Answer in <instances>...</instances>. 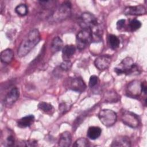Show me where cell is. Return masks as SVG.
<instances>
[{"label": "cell", "mask_w": 147, "mask_h": 147, "mask_svg": "<svg viewBox=\"0 0 147 147\" xmlns=\"http://www.w3.org/2000/svg\"><path fill=\"white\" fill-rule=\"evenodd\" d=\"M19 96V90L17 87L13 88L6 95L4 99V104L8 107L11 106L18 99Z\"/></svg>", "instance_id": "cell-10"}, {"label": "cell", "mask_w": 147, "mask_h": 147, "mask_svg": "<svg viewBox=\"0 0 147 147\" xmlns=\"http://www.w3.org/2000/svg\"><path fill=\"white\" fill-rule=\"evenodd\" d=\"M92 34L90 28H82L76 36L77 47L79 49H83L92 40Z\"/></svg>", "instance_id": "cell-3"}, {"label": "cell", "mask_w": 147, "mask_h": 147, "mask_svg": "<svg viewBox=\"0 0 147 147\" xmlns=\"http://www.w3.org/2000/svg\"><path fill=\"white\" fill-rule=\"evenodd\" d=\"M89 145V141L86 138H80L78 139L73 145L74 146L76 147H85L88 146Z\"/></svg>", "instance_id": "cell-26"}, {"label": "cell", "mask_w": 147, "mask_h": 147, "mask_svg": "<svg viewBox=\"0 0 147 147\" xmlns=\"http://www.w3.org/2000/svg\"><path fill=\"white\" fill-rule=\"evenodd\" d=\"M72 67V63L69 60H64L60 64V68L65 71H67L71 69Z\"/></svg>", "instance_id": "cell-27"}, {"label": "cell", "mask_w": 147, "mask_h": 147, "mask_svg": "<svg viewBox=\"0 0 147 147\" xmlns=\"http://www.w3.org/2000/svg\"><path fill=\"white\" fill-rule=\"evenodd\" d=\"M127 91L131 96H138L142 92L141 83L138 80H134L130 82L127 86Z\"/></svg>", "instance_id": "cell-11"}, {"label": "cell", "mask_w": 147, "mask_h": 147, "mask_svg": "<svg viewBox=\"0 0 147 147\" xmlns=\"http://www.w3.org/2000/svg\"><path fill=\"white\" fill-rule=\"evenodd\" d=\"M2 137H4V140L2 142L5 146H10L14 145L15 142V137L14 133L10 129H7L5 134H2Z\"/></svg>", "instance_id": "cell-14"}, {"label": "cell", "mask_w": 147, "mask_h": 147, "mask_svg": "<svg viewBox=\"0 0 147 147\" xmlns=\"http://www.w3.org/2000/svg\"><path fill=\"white\" fill-rule=\"evenodd\" d=\"M121 118L123 123L132 128L137 127L139 125V118L134 113L127 111L123 110L121 112Z\"/></svg>", "instance_id": "cell-5"}, {"label": "cell", "mask_w": 147, "mask_h": 147, "mask_svg": "<svg viewBox=\"0 0 147 147\" xmlns=\"http://www.w3.org/2000/svg\"><path fill=\"white\" fill-rule=\"evenodd\" d=\"M141 26V22L136 19L131 20L129 23V28L131 31H136Z\"/></svg>", "instance_id": "cell-25"}, {"label": "cell", "mask_w": 147, "mask_h": 147, "mask_svg": "<svg viewBox=\"0 0 147 147\" xmlns=\"http://www.w3.org/2000/svg\"><path fill=\"white\" fill-rule=\"evenodd\" d=\"M69 88L76 92H82L86 88V85L84 81L80 78H74L69 80L68 82Z\"/></svg>", "instance_id": "cell-9"}, {"label": "cell", "mask_w": 147, "mask_h": 147, "mask_svg": "<svg viewBox=\"0 0 147 147\" xmlns=\"http://www.w3.org/2000/svg\"><path fill=\"white\" fill-rule=\"evenodd\" d=\"M103 98L105 102L114 103L117 102L119 100L120 96L115 91L110 90L106 92Z\"/></svg>", "instance_id": "cell-20"}, {"label": "cell", "mask_w": 147, "mask_h": 147, "mask_svg": "<svg viewBox=\"0 0 147 147\" xmlns=\"http://www.w3.org/2000/svg\"><path fill=\"white\" fill-rule=\"evenodd\" d=\"M111 62V57L109 55H102L95 60L94 64L99 70H103L108 68Z\"/></svg>", "instance_id": "cell-8"}, {"label": "cell", "mask_w": 147, "mask_h": 147, "mask_svg": "<svg viewBox=\"0 0 147 147\" xmlns=\"http://www.w3.org/2000/svg\"><path fill=\"white\" fill-rule=\"evenodd\" d=\"M98 83V78L95 75H92L89 80V86L90 87H95Z\"/></svg>", "instance_id": "cell-29"}, {"label": "cell", "mask_w": 147, "mask_h": 147, "mask_svg": "<svg viewBox=\"0 0 147 147\" xmlns=\"http://www.w3.org/2000/svg\"><path fill=\"white\" fill-rule=\"evenodd\" d=\"M76 48L73 45H67L62 49V55L64 60H69L75 53Z\"/></svg>", "instance_id": "cell-18"}, {"label": "cell", "mask_w": 147, "mask_h": 147, "mask_svg": "<svg viewBox=\"0 0 147 147\" xmlns=\"http://www.w3.org/2000/svg\"><path fill=\"white\" fill-rule=\"evenodd\" d=\"M141 88H142V92H144L145 94H146V84L145 82H144V83H141Z\"/></svg>", "instance_id": "cell-31"}, {"label": "cell", "mask_w": 147, "mask_h": 147, "mask_svg": "<svg viewBox=\"0 0 147 147\" xmlns=\"http://www.w3.org/2000/svg\"><path fill=\"white\" fill-rule=\"evenodd\" d=\"M111 146H130L131 142L129 137L126 136H118L115 137L110 145Z\"/></svg>", "instance_id": "cell-13"}, {"label": "cell", "mask_w": 147, "mask_h": 147, "mask_svg": "<svg viewBox=\"0 0 147 147\" xmlns=\"http://www.w3.org/2000/svg\"><path fill=\"white\" fill-rule=\"evenodd\" d=\"M34 121V117L33 115H28L21 118L17 121V126L21 128H25L29 127L32 125Z\"/></svg>", "instance_id": "cell-16"}, {"label": "cell", "mask_w": 147, "mask_h": 147, "mask_svg": "<svg viewBox=\"0 0 147 147\" xmlns=\"http://www.w3.org/2000/svg\"><path fill=\"white\" fill-rule=\"evenodd\" d=\"M80 25L82 28H91L98 24L96 18L91 13L84 12L80 18Z\"/></svg>", "instance_id": "cell-6"}, {"label": "cell", "mask_w": 147, "mask_h": 147, "mask_svg": "<svg viewBox=\"0 0 147 147\" xmlns=\"http://www.w3.org/2000/svg\"><path fill=\"white\" fill-rule=\"evenodd\" d=\"M101 133L102 130L99 127L91 126L88 129L87 136L90 139L94 140L100 137Z\"/></svg>", "instance_id": "cell-19"}, {"label": "cell", "mask_w": 147, "mask_h": 147, "mask_svg": "<svg viewBox=\"0 0 147 147\" xmlns=\"http://www.w3.org/2000/svg\"><path fill=\"white\" fill-rule=\"evenodd\" d=\"M71 105L68 103H62L59 105V111L62 113H65L67 111H68L70 110L71 108Z\"/></svg>", "instance_id": "cell-28"}, {"label": "cell", "mask_w": 147, "mask_h": 147, "mask_svg": "<svg viewBox=\"0 0 147 147\" xmlns=\"http://www.w3.org/2000/svg\"><path fill=\"white\" fill-rule=\"evenodd\" d=\"M124 13L126 15L140 16L146 13V8L143 5H137L133 6H127L124 10Z\"/></svg>", "instance_id": "cell-12"}, {"label": "cell", "mask_w": 147, "mask_h": 147, "mask_svg": "<svg viewBox=\"0 0 147 147\" xmlns=\"http://www.w3.org/2000/svg\"><path fill=\"white\" fill-rule=\"evenodd\" d=\"M98 117L103 125L107 127H110L116 122L117 115L112 110L103 109L99 111Z\"/></svg>", "instance_id": "cell-4"}, {"label": "cell", "mask_w": 147, "mask_h": 147, "mask_svg": "<svg viewBox=\"0 0 147 147\" xmlns=\"http://www.w3.org/2000/svg\"><path fill=\"white\" fill-rule=\"evenodd\" d=\"M15 11L18 15L24 16L28 13V7L25 4H20L16 7Z\"/></svg>", "instance_id": "cell-24"}, {"label": "cell", "mask_w": 147, "mask_h": 147, "mask_svg": "<svg viewBox=\"0 0 147 147\" xmlns=\"http://www.w3.org/2000/svg\"><path fill=\"white\" fill-rule=\"evenodd\" d=\"M114 71L118 75L125 74L126 75H130L139 71L138 67L134 64L132 58L127 57L125 58L118 66L114 68Z\"/></svg>", "instance_id": "cell-2"}, {"label": "cell", "mask_w": 147, "mask_h": 147, "mask_svg": "<svg viewBox=\"0 0 147 147\" xmlns=\"http://www.w3.org/2000/svg\"><path fill=\"white\" fill-rule=\"evenodd\" d=\"M51 50L53 52H56L63 49V42L61 39L59 37H55L51 42Z\"/></svg>", "instance_id": "cell-21"}, {"label": "cell", "mask_w": 147, "mask_h": 147, "mask_svg": "<svg viewBox=\"0 0 147 147\" xmlns=\"http://www.w3.org/2000/svg\"><path fill=\"white\" fill-rule=\"evenodd\" d=\"M0 57L2 62L3 63L9 64L12 61L13 59L14 52L11 49H6L1 52Z\"/></svg>", "instance_id": "cell-17"}, {"label": "cell", "mask_w": 147, "mask_h": 147, "mask_svg": "<svg viewBox=\"0 0 147 147\" xmlns=\"http://www.w3.org/2000/svg\"><path fill=\"white\" fill-rule=\"evenodd\" d=\"M72 137L69 132L66 131L62 133L60 136L59 146L61 147H68L71 145Z\"/></svg>", "instance_id": "cell-15"}, {"label": "cell", "mask_w": 147, "mask_h": 147, "mask_svg": "<svg viewBox=\"0 0 147 147\" xmlns=\"http://www.w3.org/2000/svg\"><path fill=\"white\" fill-rule=\"evenodd\" d=\"M38 108L41 111L47 113H51L53 111V107L52 105L45 102H41L39 103L38 105Z\"/></svg>", "instance_id": "cell-23"}, {"label": "cell", "mask_w": 147, "mask_h": 147, "mask_svg": "<svg viewBox=\"0 0 147 147\" xmlns=\"http://www.w3.org/2000/svg\"><path fill=\"white\" fill-rule=\"evenodd\" d=\"M125 20H119L117 22V28L118 29H121V28H122L125 25Z\"/></svg>", "instance_id": "cell-30"}, {"label": "cell", "mask_w": 147, "mask_h": 147, "mask_svg": "<svg viewBox=\"0 0 147 147\" xmlns=\"http://www.w3.org/2000/svg\"><path fill=\"white\" fill-rule=\"evenodd\" d=\"M41 37L38 29L30 30L26 37L22 40L18 49V56L20 57L25 56L39 42Z\"/></svg>", "instance_id": "cell-1"}, {"label": "cell", "mask_w": 147, "mask_h": 147, "mask_svg": "<svg viewBox=\"0 0 147 147\" xmlns=\"http://www.w3.org/2000/svg\"><path fill=\"white\" fill-rule=\"evenodd\" d=\"M71 4L69 2L66 1L63 2L54 15V18L59 21L64 20L68 17L71 14Z\"/></svg>", "instance_id": "cell-7"}, {"label": "cell", "mask_w": 147, "mask_h": 147, "mask_svg": "<svg viewBox=\"0 0 147 147\" xmlns=\"http://www.w3.org/2000/svg\"><path fill=\"white\" fill-rule=\"evenodd\" d=\"M109 42L110 47L113 49L117 48L120 44V41L118 37L114 34H110L109 36Z\"/></svg>", "instance_id": "cell-22"}]
</instances>
